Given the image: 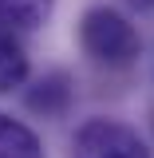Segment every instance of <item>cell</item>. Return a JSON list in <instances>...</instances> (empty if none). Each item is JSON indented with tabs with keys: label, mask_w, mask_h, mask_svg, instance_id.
<instances>
[{
	"label": "cell",
	"mask_w": 154,
	"mask_h": 158,
	"mask_svg": "<svg viewBox=\"0 0 154 158\" xmlns=\"http://www.w3.org/2000/svg\"><path fill=\"white\" fill-rule=\"evenodd\" d=\"M79 44L95 63H107V67H127L138 56L135 24L119 16L115 8H91L79 24Z\"/></svg>",
	"instance_id": "1"
},
{
	"label": "cell",
	"mask_w": 154,
	"mask_h": 158,
	"mask_svg": "<svg viewBox=\"0 0 154 158\" xmlns=\"http://www.w3.org/2000/svg\"><path fill=\"white\" fill-rule=\"evenodd\" d=\"M28 79V52H24V40L16 28L0 24V95L12 91Z\"/></svg>",
	"instance_id": "3"
},
{
	"label": "cell",
	"mask_w": 154,
	"mask_h": 158,
	"mask_svg": "<svg viewBox=\"0 0 154 158\" xmlns=\"http://www.w3.org/2000/svg\"><path fill=\"white\" fill-rule=\"evenodd\" d=\"M28 107L36 115H63L71 107V79L63 71H52V75L36 79L32 91H28Z\"/></svg>",
	"instance_id": "4"
},
{
	"label": "cell",
	"mask_w": 154,
	"mask_h": 158,
	"mask_svg": "<svg viewBox=\"0 0 154 158\" xmlns=\"http://www.w3.org/2000/svg\"><path fill=\"white\" fill-rule=\"evenodd\" d=\"M71 158H150V150L131 127L115 118H91L79 127Z\"/></svg>",
	"instance_id": "2"
},
{
	"label": "cell",
	"mask_w": 154,
	"mask_h": 158,
	"mask_svg": "<svg viewBox=\"0 0 154 158\" xmlns=\"http://www.w3.org/2000/svg\"><path fill=\"white\" fill-rule=\"evenodd\" d=\"M48 16H52V0H0V24L16 32H32Z\"/></svg>",
	"instance_id": "6"
},
{
	"label": "cell",
	"mask_w": 154,
	"mask_h": 158,
	"mask_svg": "<svg viewBox=\"0 0 154 158\" xmlns=\"http://www.w3.org/2000/svg\"><path fill=\"white\" fill-rule=\"evenodd\" d=\"M0 158H44L36 131H28L24 123L0 115Z\"/></svg>",
	"instance_id": "5"
},
{
	"label": "cell",
	"mask_w": 154,
	"mask_h": 158,
	"mask_svg": "<svg viewBox=\"0 0 154 158\" xmlns=\"http://www.w3.org/2000/svg\"><path fill=\"white\" fill-rule=\"evenodd\" d=\"M142 4H154V0H142Z\"/></svg>",
	"instance_id": "7"
}]
</instances>
